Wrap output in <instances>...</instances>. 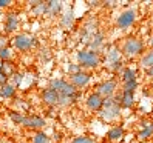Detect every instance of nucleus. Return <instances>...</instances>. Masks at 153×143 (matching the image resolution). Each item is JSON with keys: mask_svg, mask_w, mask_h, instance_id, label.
Returning <instances> with one entry per match:
<instances>
[{"mask_svg": "<svg viewBox=\"0 0 153 143\" xmlns=\"http://www.w3.org/2000/svg\"><path fill=\"white\" fill-rule=\"evenodd\" d=\"M121 106L119 102L116 100V97H111V99H104L102 108L97 111V115L102 122H114L116 119H119L121 115Z\"/></svg>", "mask_w": 153, "mask_h": 143, "instance_id": "nucleus-1", "label": "nucleus"}, {"mask_svg": "<svg viewBox=\"0 0 153 143\" xmlns=\"http://www.w3.org/2000/svg\"><path fill=\"white\" fill-rule=\"evenodd\" d=\"M119 49H121L124 57L134 59V57H139L146 52V45H144V42L139 40L138 37H127Z\"/></svg>", "mask_w": 153, "mask_h": 143, "instance_id": "nucleus-2", "label": "nucleus"}, {"mask_svg": "<svg viewBox=\"0 0 153 143\" xmlns=\"http://www.w3.org/2000/svg\"><path fill=\"white\" fill-rule=\"evenodd\" d=\"M48 88L54 89V91H56L57 94H60L62 97L73 99L74 102L80 97V92L68 82V80H65V78H53L51 82H50V86H48Z\"/></svg>", "mask_w": 153, "mask_h": 143, "instance_id": "nucleus-3", "label": "nucleus"}, {"mask_svg": "<svg viewBox=\"0 0 153 143\" xmlns=\"http://www.w3.org/2000/svg\"><path fill=\"white\" fill-rule=\"evenodd\" d=\"M76 59H77V65L82 69H96L102 62L99 52H93L90 49H79Z\"/></svg>", "mask_w": 153, "mask_h": 143, "instance_id": "nucleus-4", "label": "nucleus"}, {"mask_svg": "<svg viewBox=\"0 0 153 143\" xmlns=\"http://www.w3.org/2000/svg\"><path fill=\"white\" fill-rule=\"evenodd\" d=\"M105 63H107V68H108L110 71H113V73H119V71L124 69L122 52H121V49L116 46V45H111V46L107 48Z\"/></svg>", "mask_w": 153, "mask_h": 143, "instance_id": "nucleus-5", "label": "nucleus"}, {"mask_svg": "<svg viewBox=\"0 0 153 143\" xmlns=\"http://www.w3.org/2000/svg\"><path fill=\"white\" fill-rule=\"evenodd\" d=\"M11 42H13V48L17 49V51H20V52L31 51V49L39 46L37 37H36V35H31V34H26V32L17 34Z\"/></svg>", "mask_w": 153, "mask_h": 143, "instance_id": "nucleus-6", "label": "nucleus"}, {"mask_svg": "<svg viewBox=\"0 0 153 143\" xmlns=\"http://www.w3.org/2000/svg\"><path fill=\"white\" fill-rule=\"evenodd\" d=\"M40 99H42V102L47 105V106H68V105H71V103H74L73 99L62 97L60 94H57L54 89H51V88L42 89Z\"/></svg>", "mask_w": 153, "mask_h": 143, "instance_id": "nucleus-7", "label": "nucleus"}, {"mask_svg": "<svg viewBox=\"0 0 153 143\" xmlns=\"http://www.w3.org/2000/svg\"><path fill=\"white\" fill-rule=\"evenodd\" d=\"M136 10L134 8H128V10L122 11L118 17H116V26L119 29H128L130 26L136 22Z\"/></svg>", "mask_w": 153, "mask_h": 143, "instance_id": "nucleus-8", "label": "nucleus"}, {"mask_svg": "<svg viewBox=\"0 0 153 143\" xmlns=\"http://www.w3.org/2000/svg\"><path fill=\"white\" fill-rule=\"evenodd\" d=\"M116 89H118V82L114 78L104 80L102 83H99L96 88V92L102 97V99H111L116 95Z\"/></svg>", "mask_w": 153, "mask_h": 143, "instance_id": "nucleus-9", "label": "nucleus"}, {"mask_svg": "<svg viewBox=\"0 0 153 143\" xmlns=\"http://www.w3.org/2000/svg\"><path fill=\"white\" fill-rule=\"evenodd\" d=\"M45 125H47V120H45L42 115H39V114H25L22 126L28 128V129H34V131H40Z\"/></svg>", "mask_w": 153, "mask_h": 143, "instance_id": "nucleus-10", "label": "nucleus"}, {"mask_svg": "<svg viewBox=\"0 0 153 143\" xmlns=\"http://www.w3.org/2000/svg\"><path fill=\"white\" fill-rule=\"evenodd\" d=\"M90 82H91V76H90L87 71H79V73L73 74V76H70V83L73 85L77 91L79 89H82V88H87L90 85Z\"/></svg>", "mask_w": 153, "mask_h": 143, "instance_id": "nucleus-11", "label": "nucleus"}, {"mask_svg": "<svg viewBox=\"0 0 153 143\" xmlns=\"http://www.w3.org/2000/svg\"><path fill=\"white\" fill-rule=\"evenodd\" d=\"M104 45H105V34L102 31L94 32L91 37H90V40L87 42L88 49L93 51V52H99V51L104 48Z\"/></svg>", "mask_w": 153, "mask_h": 143, "instance_id": "nucleus-12", "label": "nucleus"}, {"mask_svg": "<svg viewBox=\"0 0 153 143\" xmlns=\"http://www.w3.org/2000/svg\"><path fill=\"white\" fill-rule=\"evenodd\" d=\"M99 29H97V20L96 19H88L85 23H84V26H82V32H80V42H84L85 45H87V42L90 40V37L94 34V32H97Z\"/></svg>", "mask_w": 153, "mask_h": 143, "instance_id": "nucleus-13", "label": "nucleus"}, {"mask_svg": "<svg viewBox=\"0 0 153 143\" xmlns=\"http://www.w3.org/2000/svg\"><path fill=\"white\" fill-rule=\"evenodd\" d=\"M20 26V20L17 17L16 12H8L6 17H5V32L6 34H13L19 29Z\"/></svg>", "mask_w": 153, "mask_h": 143, "instance_id": "nucleus-14", "label": "nucleus"}, {"mask_svg": "<svg viewBox=\"0 0 153 143\" xmlns=\"http://www.w3.org/2000/svg\"><path fill=\"white\" fill-rule=\"evenodd\" d=\"M85 103H87V108L90 109V111H94V112H97L99 109L102 108V103H104V99L101 95H99L96 91L94 92H90L88 95H87V100H85Z\"/></svg>", "mask_w": 153, "mask_h": 143, "instance_id": "nucleus-15", "label": "nucleus"}, {"mask_svg": "<svg viewBox=\"0 0 153 143\" xmlns=\"http://www.w3.org/2000/svg\"><path fill=\"white\" fill-rule=\"evenodd\" d=\"M116 100L119 102V106L121 108H125V109H130L134 106V92H127V91H122L119 95H114Z\"/></svg>", "mask_w": 153, "mask_h": 143, "instance_id": "nucleus-16", "label": "nucleus"}, {"mask_svg": "<svg viewBox=\"0 0 153 143\" xmlns=\"http://www.w3.org/2000/svg\"><path fill=\"white\" fill-rule=\"evenodd\" d=\"M62 11V2L59 0H48L47 2V15L50 17H56Z\"/></svg>", "mask_w": 153, "mask_h": 143, "instance_id": "nucleus-17", "label": "nucleus"}, {"mask_svg": "<svg viewBox=\"0 0 153 143\" xmlns=\"http://www.w3.org/2000/svg\"><path fill=\"white\" fill-rule=\"evenodd\" d=\"M122 137H124V128L122 126H113V128L108 129V132H107V140L111 142V143L119 142Z\"/></svg>", "mask_w": 153, "mask_h": 143, "instance_id": "nucleus-18", "label": "nucleus"}, {"mask_svg": "<svg viewBox=\"0 0 153 143\" xmlns=\"http://www.w3.org/2000/svg\"><path fill=\"white\" fill-rule=\"evenodd\" d=\"M59 23H60V26L64 29H71L74 26V14L71 11L64 12L60 15V19H59Z\"/></svg>", "mask_w": 153, "mask_h": 143, "instance_id": "nucleus-19", "label": "nucleus"}, {"mask_svg": "<svg viewBox=\"0 0 153 143\" xmlns=\"http://www.w3.org/2000/svg\"><path fill=\"white\" fill-rule=\"evenodd\" d=\"M139 66L144 68V69H149L153 66V48L146 51L144 54L141 56V60H139Z\"/></svg>", "mask_w": 153, "mask_h": 143, "instance_id": "nucleus-20", "label": "nucleus"}, {"mask_svg": "<svg viewBox=\"0 0 153 143\" xmlns=\"http://www.w3.org/2000/svg\"><path fill=\"white\" fill-rule=\"evenodd\" d=\"M153 136V122H147L142 125L141 131L138 132V139L139 140H147Z\"/></svg>", "mask_w": 153, "mask_h": 143, "instance_id": "nucleus-21", "label": "nucleus"}, {"mask_svg": "<svg viewBox=\"0 0 153 143\" xmlns=\"http://www.w3.org/2000/svg\"><path fill=\"white\" fill-rule=\"evenodd\" d=\"M136 77H138V74H136V69L131 68V66H124V69L121 71V78H122V83H125V82H130V80H138Z\"/></svg>", "mask_w": 153, "mask_h": 143, "instance_id": "nucleus-22", "label": "nucleus"}, {"mask_svg": "<svg viewBox=\"0 0 153 143\" xmlns=\"http://www.w3.org/2000/svg\"><path fill=\"white\" fill-rule=\"evenodd\" d=\"M31 14H33L34 17L47 15V2H43V0H39L37 5L31 6Z\"/></svg>", "mask_w": 153, "mask_h": 143, "instance_id": "nucleus-23", "label": "nucleus"}, {"mask_svg": "<svg viewBox=\"0 0 153 143\" xmlns=\"http://www.w3.org/2000/svg\"><path fill=\"white\" fill-rule=\"evenodd\" d=\"M14 95H16V88L11 86L10 83L0 86V97L2 99H14Z\"/></svg>", "mask_w": 153, "mask_h": 143, "instance_id": "nucleus-24", "label": "nucleus"}, {"mask_svg": "<svg viewBox=\"0 0 153 143\" xmlns=\"http://www.w3.org/2000/svg\"><path fill=\"white\" fill-rule=\"evenodd\" d=\"M0 73L10 78V77L16 73V66H14V63H13V62H2V63H0Z\"/></svg>", "mask_w": 153, "mask_h": 143, "instance_id": "nucleus-25", "label": "nucleus"}, {"mask_svg": "<svg viewBox=\"0 0 153 143\" xmlns=\"http://www.w3.org/2000/svg\"><path fill=\"white\" fill-rule=\"evenodd\" d=\"M31 143H51L48 134H45L43 131H36L31 136Z\"/></svg>", "mask_w": 153, "mask_h": 143, "instance_id": "nucleus-26", "label": "nucleus"}, {"mask_svg": "<svg viewBox=\"0 0 153 143\" xmlns=\"http://www.w3.org/2000/svg\"><path fill=\"white\" fill-rule=\"evenodd\" d=\"M22 82H23V74L17 73V71H16V73H14V74H13L10 78H8V83H10L11 86H14L16 89L22 85Z\"/></svg>", "mask_w": 153, "mask_h": 143, "instance_id": "nucleus-27", "label": "nucleus"}, {"mask_svg": "<svg viewBox=\"0 0 153 143\" xmlns=\"http://www.w3.org/2000/svg\"><path fill=\"white\" fill-rule=\"evenodd\" d=\"M14 57V51L13 48H3V49H0V60L2 62H11Z\"/></svg>", "mask_w": 153, "mask_h": 143, "instance_id": "nucleus-28", "label": "nucleus"}, {"mask_svg": "<svg viewBox=\"0 0 153 143\" xmlns=\"http://www.w3.org/2000/svg\"><path fill=\"white\" fill-rule=\"evenodd\" d=\"M10 119L16 125H22L23 123V119H25V114L23 112H19V111H11L10 112Z\"/></svg>", "mask_w": 153, "mask_h": 143, "instance_id": "nucleus-29", "label": "nucleus"}, {"mask_svg": "<svg viewBox=\"0 0 153 143\" xmlns=\"http://www.w3.org/2000/svg\"><path fill=\"white\" fill-rule=\"evenodd\" d=\"M138 89V80H130V82H125L122 86V91L127 92H134Z\"/></svg>", "mask_w": 153, "mask_h": 143, "instance_id": "nucleus-30", "label": "nucleus"}, {"mask_svg": "<svg viewBox=\"0 0 153 143\" xmlns=\"http://www.w3.org/2000/svg\"><path fill=\"white\" fill-rule=\"evenodd\" d=\"M39 57H40L42 62H50V59H51V51H50L48 48H40V49H39Z\"/></svg>", "mask_w": 153, "mask_h": 143, "instance_id": "nucleus-31", "label": "nucleus"}, {"mask_svg": "<svg viewBox=\"0 0 153 143\" xmlns=\"http://www.w3.org/2000/svg\"><path fill=\"white\" fill-rule=\"evenodd\" d=\"M71 143H94V139L88 137V136H77L76 139H73Z\"/></svg>", "mask_w": 153, "mask_h": 143, "instance_id": "nucleus-32", "label": "nucleus"}, {"mask_svg": "<svg viewBox=\"0 0 153 143\" xmlns=\"http://www.w3.org/2000/svg\"><path fill=\"white\" fill-rule=\"evenodd\" d=\"M67 71L70 73V76H73V74L79 73V71H82V68H80L77 63H70V65L67 66Z\"/></svg>", "mask_w": 153, "mask_h": 143, "instance_id": "nucleus-33", "label": "nucleus"}, {"mask_svg": "<svg viewBox=\"0 0 153 143\" xmlns=\"http://www.w3.org/2000/svg\"><path fill=\"white\" fill-rule=\"evenodd\" d=\"M8 46H10V39H8V35H0V49L8 48Z\"/></svg>", "mask_w": 153, "mask_h": 143, "instance_id": "nucleus-34", "label": "nucleus"}, {"mask_svg": "<svg viewBox=\"0 0 153 143\" xmlns=\"http://www.w3.org/2000/svg\"><path fill=\"white\" fill-rule=\"evenodd\" d=\"M13 5L11 0H0V8H10Z\"/></svg>", "mask_w": 153, "mask_h": 143, "instance_id": "nucleus-35", "label": "nucleus"}, {"mask_svg": "<svg viewBox=\"0 0 153 143\" xmlns=\"http://www.w3.org/2000/svg\"><path fill=\"white\" fill-rule=\"evenodd\" d=\"M105 6H108V8H114V6H118V2H113V0H110V2H102Z\"/></svg>", "mask_w": 153, "mask_h": 143, "instance_id": "nucleus-36", "label": "nucleus"}, {"mask_svg": "<svg viewBox=\"0 0 153 143\" xmlns=\"http://www.w3.org/2000/svg\"><path fill=\"white\" fill-rule=\"evenodd\" d=\"M5 83H8V77H6V76H3L2 73H0V86L5 85Z\"/></svg>", "mask_w": 153, "mask_h": 143, "instance_id": "nucleus-37", "label": "nucleus"}, {"mask_svg": "<svg viewBox=\"0 0 153 143\" xmlns=\"http://www.w3.org/2000/svg\"><path fill=\"white\" fill-rule=\"evenodd\" d=\"M146 74H147V77H149V78H153V66H152V68H149V69H146Z\"/></svg>", "mask_w": 153, "mask_h": 143, "instance_id": "nucleus-38", "label": "nucleus"}, {"mask_svg": "<svg viewBox=\"0 0 153 143\" xmlns=\"http://www.w3.org/2000/svg\"><path fill=\"white\" fill-rule=\"evenodd\" d=\"M91 6H101L102 5V2H99V0H96V2H88Z\"/></svg>", "mask_w": 153, "mask_h": 143, "instance_id": "nucleus-39", "label": "nucleus"}, {"mask_svg": "<svg viewBox=\"0 0 153 143\" xmlns=\"http://www.w3.org/2000/svg\"><path fill=\"white\" fill-rule=\"evenodd\" d=\"M149 45H150V46L153 48V34L150 35V39H149Z\"/></svg>", "mask_w": 153, "mask_h": 143, "instance_id": "nucleus-40", "label": "nucleus"}, {"mask_svg": "<svg viewBox=\"0 0 153 143\" xmlns=\"http://www.w3.org/2000/svg\"><path fill=\"white\" fill-rule=\"evenodd\" d=\"M20 143H25V142H20Z\"/></svg>", "mask_w": 153, "mask_h": 143, "instance_id": "nucleus-41", "label": "nucleus"}, {"mask_svg": "<svg viewBox=\"0 0 153 143\" xmlns=\"http://www.w3.org/2000/svg\"><path fill=\"white\" fill-rule=\"evenodd\" d=\"M94 143H96V142H94Z\"/></svg>", "mask_w": 153, "mask_h": 143, "instance_id": "nucleus-42", "label": "nucleus"}]
</instances>
